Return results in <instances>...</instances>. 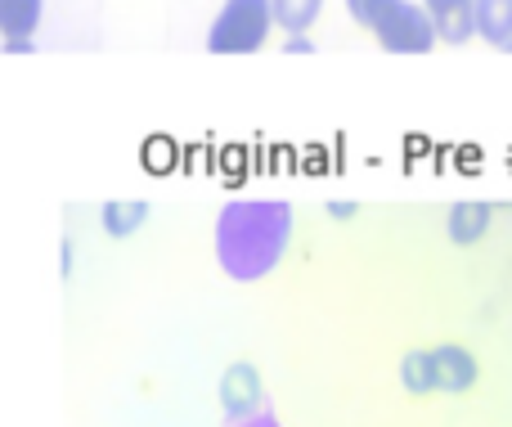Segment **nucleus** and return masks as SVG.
<instances>
[{"instance_id":"f257e3e1","label":"nucleus","mask_w":512,"mask_h":427,"mask_svg":"<svg viewBox=\"0 0 512 427\" xmlns=\"http://www.w3.org/2000/svg\"><path fill=\"white\" fill-rule=\"evenodd\" d=\"M292 203L283 198H234L216 216V266L239 284H256V279L274 275L292 243Z\"/></svg>"},{"instance_id":"f03ea898","label":"nucleus","mask_w":512,"mask_h":427,"mask_svg":"<svg viewBox=\"0 0 512 427\" xmlns=\"http://www.w3.org/2000/svg\"><path fill=\"white\" fill-rule=\"evenodd\" d=\"M270 32H274L270 0H225L221 14L212 18L207 50L212 54H256Z\"/></svg>"},{"instance_id":"7ed1b4c3","label":"nucleus","mask_w":512,"mask_h":427,"mask_svg":"<svg viewBox=\"0 0 512 427\" xmlns=\"http://www.w3.org/2000/svg\"><path fill=\"white\" fill-rule=\"evenodd\" d=\"M387 54H427L436 50V27L418 0H391L382 18L369 27Z\"/></svg>"},{"instance_id":"20e7f679","label":"nucleus","mask_w":512,"mask_h":427,"mask_svg":"<svg viewBox=\"0 0 512 427\" xmlns=\"http://www.w3.org/2000/svg\"><path fill=\"white\" fill-rule=\"evenodd\" d=\"M221 410L230 414V423L252 419V414L265 410V383H261V374H256V365H248V360H234V365L225 369V378H221Z\"/></svg>"},{"instance_id":"39448f33","label":"nucleus","mask_w":512,"mask_h":427,"mask_svg":"<svg viewBox=\"0 0 512 427\" xmlns=\"http://www.w3.org/2000/svg\"><path fill=\"white\" fill-rule=\"evenodd\" d=\"M432 365H436V392L445 396H463L477 387V360H472L468 347L459 342H445V347L432 351Z\"/></svg>"},{"instance_id":"423d86ee","label":"nucleus","mask_w":512,"mask_h":427,"mask_svg":"<svg viewBox=\"0 0 512 427\" xmlns=\"http://www.w3.org/2000/svg\"><path fill=\"white\" fill-rule=\"evenodd\" d=\"M418 5H423L427 18H432L436 41L468 45L472 36H477V23H472V5H477V0H418Z\"/></svg>"},{"instance_id":"0eeeda50","label":"nucleus","mask_w":512,"mask_h":427,"mask_svg":"<svg viewBox=\"0 0 512 427\" xmlns=\"http://www.w3.org/2000/svg\"><path fill=\"white\" fill-rule=\"evenodd\" d=\"M477 36L495 50H512V0H477L472 5Z\"/></svg>"},{"instance_id":"6e6552de","label":"nucleus","mask_w":512,"mask_h":427,"mask_svg":"<svg viewBox=\"0 0 512 427\" xmlns=\"http://www.w3.org/2000/svg\"><path fill=\"white\" fill-rule=\"evenodd\" d=\"M144 221H149V203H140V198H108L99 207V225L108 239H131V234H140Z\"/></svg>"},{"instance_id":"1a4fd4ad","label":"nucleus","mask_w":512,"mask_h":427,"mask_svg":"<svg viewBox=\"0 0 512 427\" xmlns=\"http://www.w3.org/2000/svg\"><path fill=\"white\" fill-rule=\"evenodd\" d=\"M490 230V203H454L445 216V234L454 243H477Z\"/></svg>"},{"instance_id":"9d476101","label":"nucleus","mask_w":512,"mask_h":427,"mask_svg":"<svg viewBox=\"0 0 512 427\" xmlns=\"http://www.w3.org/2000/svg\"><path fill=\"white\" fill-rule=\"evenodd\" d=\"M45 0H0V36H36Z\"/></svg>"},{"instance_id":"9b49d317","label":"nucleus","mask_w":512,"mask_h":427,"mask_svg":"<svg viewBox=\"0 0 512 427\" xmlns=\"http://www.w3.org/2000/svg\"><path fill=\"white\" fill-rule=\"evenodd\" d=\"M324 9V0H270V14H274V27H283L288 36L297 32H310Z\"/></svg>"},{"instance_id":"f8f14e48","label":"nucleus","mask_w":512,"mask_h":427,"mask_svg":"<svg viewBox=\"0 0 512 427\" xmlns=\"http://www.w3.org/2000/svg\"><path fill=\"white\" fill-rule=\"evenodd\" d=\"M400 383L409 387V396H432L436 392L432 351H409V356L400 360Z\"/></svg>"},{"instance_id":"ddd939ff","label":"nucleus","mask_w":512,"mask_h":427,"mask_svg":"<svg viewBox=\"0 0 512 427\" xmlns=\"http://www.w3.org/2000/svg\"><path fill=\"white\" fill-rule=\"evenodd\" d=\"M387 5H391V0H346V14H351L355 23L369 32V27L382 18V9H387Z\"/></svg>"},{"instance_id":"4468645a","label":"nucleus","mask_w":512,"mask_h":427,"mask_svg":"<svg viewBox=\"0 0 512 427\" xmlns=\"http://www.w3.org/2000/svg\"><path fill=\"white\" fill-rule=\"evenodd\" d=\"M283 50H288V54H315V41H310L306 32H297V36H288V41H283Z\"/></svg>"},{"instance_id":"2eb2a0df","label":"nucleus","mask_w":512,"mask_h":427,"mask_svg":"<svg viewBox=\"0 0 512 427\" xmlns=\"http://www.w3.org/2000/svg\"><path fill=\"white\" fill-rule=\"evenodd\" d=\"M234 427H283L279 419H274V414H252V419H239V423H234Z\"/></svg>"},{"instance_id":"dca6fc26","label":"nucleus","mask_w":512,"mask_h":427,"mask_svg":"<svg viewBox=\"0 0 512 427\" xmlns=\"http://www.w3.org/2000/svg\"><path fill=\"white\" fill-rule=\"evenodd\" d=\"M5 50L9 54H27L32 50V36H5Z\"/></svg>"},{"instance_id":"f3484780","label":"nucleus","mask_w":512,"mask_h":427,"mask_svg":"<svg viewBox=\"0 0 512 427\" xmlns=\"http://www.w3.org/2000/svg\"><path fill=\"white\" fill-rule=\"evenodd\" d=\"M351 212H355V203H328V216H333V221H346Z\"/></svg>"},{"instance_id":"a211bd4d","label":"nucleus","mask_w":512,"mask_h":427,"mask_svg":"<svg viewBox=\"0 0 512 427\" xmlns=\"http://www.w3.org/2000/svg\"><path fill=\"white\" fill-rule=\"evenodd\" d=\"M59 266H63V275H72V243H63V261H59Z\"/></svg>"}]
</instances>
